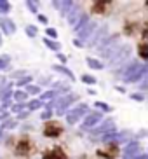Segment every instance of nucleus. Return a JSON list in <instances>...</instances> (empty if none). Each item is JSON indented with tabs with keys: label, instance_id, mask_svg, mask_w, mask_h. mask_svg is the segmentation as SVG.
<instances>
[{
	"label": "nucleus",
	"instance_id": "1",
	"mask_svg": "<svg viewBox=\"0 0 148 159\" xmlns=\"http://www.w3.org/2000/svg\"><path fill=\"white\" fill-rule=\"evenodd\" d=\"M145 75H146V65L141 63V61L134 60V61H131L129 66L124 70L122 79H124L125 82H139Z\"/></svg>",
	"mask_w": 148,
	"mask_h": 159
},
{
	"label": "nucleus",
	"instance_id": "2",
	"mask_svg": "<svg viewBox=\"0 0 148 159\" xmlns=\"http://www.w3.org/2000/svg\"><path fill=\"white\" fill-rule=\"evenodd\" d=\"M119 47H120V37H119V35H110V37H107L99 46H98V51H99V54H101L105 60H108L110 56H113V52H115Z\"/></svg>",
	"mask_w": 148,
	"mask_h": 159
},
{
	"label": "nucleus",
	"instance_id": "3",
	"mask_svg": "<svg viewBox=\"0 0 148 159\" xmlns=\"http://www.w3.org/2000/svg\"><path fill=\"white\" fill-rule=\"evenodd\" d=\"M131 52H133V47H131L129 44H124V46H120L115 52H113V56L108 58V66H111V68H113V66L124 65L125 61L129 60Z\"/></svg>",
	"mask_w": 148,
	"mask_h": 159
},
{
	"label": "nucleus",
	"instance_id": "4",
	"mask_svg": "<svg viewBox=\"0 0 148 159\" xmlns=\"http://www.w3.org/2000/svg\"><path fill=\"white\" fill-rule=\"evenodd\" d=\"M77 100H79V94H75V93H66L65 96H61V98H58L56 102H52L56 107H58V110H56V112H58V116H63V114L68 110L70 105H72L73 102H77Z\"/></svg>",
	"mask_w": 148,
	"mask_h": 159
},
{
	"label": "nucleus",
	"instance_id": "5",
	"mask_svg": "<svg viewBox=\"0 0 148 159\" xmlns=\"http://www.w3.org/2000/svg\"><path fill=\"white\" fill-rule=\"evenodd\" d=\"M89 112V107L85 105V103H80L79 107H75L73 110H70V112H66V122L68 124H77V122L82 119V117H85Z\"/></svg>",
	"mask_w": 148,
	"mask_h": 159
},
{
	"label": "nucleus",
	"instance_id": "6",
	"mask_svg": "<svg viewBox=\"0 0 148 159\" xmlns=\"http://www.w3.org/2000/svg\"><path fill=\"white\" fill-rule=\"evenodd\" d=\"M107 37H108V26L107 25H101V26H98V28L94 30V33L89 37L87 46L89 47H98Z\"/></svg>",
	"mask_w": 148,
	"mask_h": 159
},
{
	"label": "nucleus",
	"instance_id": "7",
	"mask_svg": "<svg viewBox=\"0 0 148 159\" xmlns=\"http://www.w3.org/2000/svg\"><path fill=\"white\" fill-rule=\"evenodd\" d=\"M103 121V114L99 112V110H94V112H87V116L84 117V122H82V129L84 131H89L93 129L96 124H99V122Z\"/></svg>",
	"mask_w": 148,
	"mask_h": 159
},
{
	"label": "nucleus",
	"instance_id": "8",
	"mask_svg": "<svg viewBox=\"0 0 148 159\" xmlns=\"http://www.w3.org/2000/svg\"><path fill=\"white\" fill-rule=\"evenodd\" d=\"M113 131H117L115 121L107 119V121H103L99 126H94L93 129H91V135H108V133H113Z\"/></svg>",
	"mask_w": 148,
	"mask_h": 159
},
{
	"label": "nucleus",
	"instance_id": "9",
	"mask_svg": "<svg viewBox=\"0 0 148 159\" xmlns=\"http://www.w3.org/2000/svg\"><path fill=\"white\" fill-rule=\"evenodd\" d=\"M96 28H98L96 21H89V23L85 25V26H82L79 32H75V33H77V39H79L80 42H87L89 37L94 33V30H96Z\"/></svg>",
	"mask_w": 148,
	"mask_h": 159
},
{
	"label": "nucleus",
	"instance_id": "10",
	"mask_svg": "<svg viewBox=\"0 0 148 159\" xmlns=\"http://www.w3.org/2000/svg\"><path fill=\"white\" fill-rule=\"evenodd\" d=\"M63 131L65 129H63V126H61L59 122L51 121L44 126V136H47V138H56V136H59Z\"/></svg>",
	"mask_w": 148,
	"mask_h": 159
},
{
	"label": "nucleus",
	"instance_id": "11",
	"mask_svg": "<svg viewBox=\"0 0 148 159\" xmlns=\"http://www.w3.org/2000/svg\"><path fill=\"white\" fill-rule=\"evenodd\" d=\"M139 154H141V145H139V142H129L124 147V150H122V157L124 159H133Z\"/></svg>",
	"mask_w": 148,
	"mask_h": 159
},
{
	"label": "nucleus",
	"instance_id": "12",
	"mask_svg": "<svg viewBox=\"0 0 148 159\" xmlns=\"http://www.w3.org/2000/svg\"><path fill=\"white\" fill-rule=\"evenodd\" d=\"M0 28H2V32L5 35H14L16 33V25L9 18H0Z\"/></svg>",
	"mask_w": 148,
	"mask_h": 159
},
{
	"label": "nucleus",
	"instance_id": "13",
	"mask_svg": "<svg viewBox=\"0 0 148 159\" xmlns=\"http://www.w3.org/2000/svg\"><path fill=\"white\" fill-rule=\"evenodd\" d=\"M30 152H32V143H30V140H26V138L19 140L18 145H16V154L18 156H30Z\"/></svg>",
	"mask_w": 148,
	"mask_h": 159
},
{
	"label": "nucleus",
	"instance_id": "14",
	"mask_svg": "<svg viewBox=\"0 0 148 159\" xmlns=\"http://www.w3.org/2000/svg\"><path fill=\"white\" fill-rule=\"evenodd\" d=\"M82 16V9H80L79 4L73 5V9L68 12V16H66V21H68V25H72V26H75V23L79 21V18Z\"/></svg>",
	"mask_w": 148,
	"mask_h": 159
},
{
	"label": "nucleus",
	"instance_id": "15",
	"mask_svg": "<svg viewBox=\"0 0 148 159\" xmlns=\"http://www.w3.org/2000/svg\"><path fill=\"white\" fill-rule=\"evenodd\" d=\"M44 159H68V157H66V152L61 147H54L52 150H47L44 154Z\"/></svg>",
	"mask_w": 148,
	"mask_h": 159
},
{
	"label": "nucleus",
	"instance_id": "16",
	"mask_svg": "<svg viewBox=\"0 0 148 159\" xmlns=\"http://www.w3.org/2000/svg\"><path fill=\"white\" fill-rule=\"evenodd\" d=\"M52 70H54V72H58V74H61V75H65V77H68L70 80H75L73 72L70 70V68H66V66H61V65H52Z\"/></svg>",
	"mask_w": 148,
	"mask_h": 159
},
{
	"label": "nucleus",
	"instance_id": "17",
	"mask_svg": "<svg viewBox=\"0 0 148 159\" xmlns=\"http://www.w3.org/2000/svg\"><path fill=\"white\" fill-rule=\"evenodd\" d=\"M75 4H77V2H73V0H65V2H61V7H59L61 16H63V18H66V16H68V12L73 9Z\"/></svg>",
	"mask_w": 148,
	"mask_h": 159
},
{
	"label": "nucleus",
	"instance_id": "18",
	"mask_svg": "<svg viewBox=\"0 0 148 159\" xmlns=\"http://www.w3.org/2000/svg\"><path fill=\"white\" fill-rule=\"evenodd\" d=\"M85 61H87V66L93 68V70H103V68H105V63L99 61V60H96V58H87Z\"/></svg>",
	"mask_w": 148,
	"mask_h": 159
},
{
	"label": "nucleus",
	"instance_id": "19",
	"mask_svg": "<svg viewBox=\"0 0 148 159\" xmlns=\"http://www.w3.org/2000/svg\"><path fill=\"white\" fill-rule=\"evenodd\" d=\"M108 4H110V2H94L93 4V12H96V14H103V12L107 11Z\"/></svg>",
	"mask_w": 148,
	"mask_h": 159
},
{
	"label": "nucleus",
	"instance_id": "20",
	"mask_svg": "<svg viewBox=\"0 0 148 159\" xmlns=\"http://www.w3.org/2000/svg\"><path fill=\"white\" fill-rule=\"evenodd\" d=\"M44 44H46L47 49H51V51H54V52H59V49H61V44H59V42H56V40L44 39Z\"/></svg>",
	"mask_w": 148,
	"mask_h": 159
},
{
	"label": "nucleus",
	"instance_id": "21",
	"mask_svg": "<svg viewBox=\"0 0 148 159\" xmlns=\"http://www.w3.org/2000/svg\"><path fill=\"white\" fill-rule=\"evenodd\" d=\"M89 21H91V19H89V16H87V14H84V12H82V16L79 18V21L75 23V32H79V30L82 28V26H85V25H87Z\"/></svg>",
	"mask_w": 148,
	"mask_h": 159
},
{
	"label": "nucleus",
	"instance_id": "22",
	"mask_svg": "<svg viewBox=\"0 0 148 159\" xmlns=\"http://www.w3.org/2000/svg\"><path fill=\"white\" fill-rule=\"evenodd\" d=\"M26 107H28V110L32 112V110H38V108H42L44 107V102H40V100H32V102H28L26 103Z\"/></svg>",
	"mask_w": 148,
	"mask_h": 159
},
{
	"label": "nucleus",
	"instance_id": "23",
	"mask_svg": "<svg viewBox=\"0 0 148 159\" xmlns=\"http://www.w3.org/2000/svg\"><path fill=\"white\" fill-rule=\"evenodd\" d=\"M12 96L16 100V103H26V100H28V94L24 91H16V93H12Z\"/></svg>",
	"mask_w": 148,
	"mask_h": 159
},
{
	"label": "nucleus",
	"instance_id": "24",
	"mask_svg": "<svg viewBox=\"0 0 148 159\" xmlns=\"http://www.w3.org/2000/svg\"><path fill=\"white\" fill-rule=\"evenodd\" d=\"M52 88H54L56 93H58V91H65V93H70V86L66 84V82H56V84H52Z\"/></svg>",
	"mask_w": 148,
	"mask_h": 159
},
{
	"label": "nucleus",
	"instance_id": "25",
	"mask_svg": "<svg viewBox=\"0 0 148 159\" xmlns=\"http://www.w3.org/2000/svg\"><path fill=\"white\" fill-rule=\"evenodd\" d=\"M11 65V56L9 54H2L0 56V70H5Z\"/></svg>",
	"mask_w": 148,
	"mask_h": 159
},
{
	"label": "nucleus",
	"instance_id": "26",
	"mask_svg": "<svg viewBox=\"0 0 148 159\" xmlns=\"http://www.w3.org/2000/svg\"><path fill=\"white\" fill-rule=\"evenodd\" d=\"M24 4H26V7H28V11H30V12L38 14V4H37V2H33V0H26Z\"/></svg>",
	"mask_w": 148,
	"mask_h": 159
},
{
	"label": "nucleus",
	"instance_id": "27",
	"mask_svg": "<svg viewBox=\"0 0 148 159\" xmlns=\"http://www.w3.org/2000/svg\"><path fill=\"white\" fill-rule=\"evenodd\" d=\"M24 32H26L28 37H37L38 35V28L35 26V25H28L26 28H24Z\"/></svg>",
	"mask_w": 148,
	"mask_h": 159
},
{
	"label": "nucleus",
	"instance_id": "28",
	"mask_svg": "<svg viewBox=\"0 0 148 159\" xmlns=\"http://www.w3.org/2000/svg\"><path fill=\"white\" fill-rule=\"evenodd\" d=\"M16 84H18L19 88H23V86L26 88L28 84H32V75H24V77H21V79H19L18 82H16Z\"/></svg>",
	"mask_w": 148,
	"mask_h": 159
},
{
	"label": "nucleus",
	"instance_id": "29",
	"mask_svg": "<svg viewBox=\"0 0 148 159\" xmlns=\"http://www.w3.org/2000/svg\"><path fill=\"white\" fill-rule=\"evenodd\" d=\"M24 93L26 94H38L40 93V88H38V86H33V84H28L26 88H24Z\"/></svg>",
	"mask_w": 148,
	"mask_h": 159
},
{
	"label": "nucleus",
	"instance_id": "30",
	"mask_svg": "<svg viewBox=\"0 0 148 159\" xmlns=\"http://www.w3.org/2000/svg\"><path fill=\"white\" fill-rule=\"evenodd\" d=\"M56 94H58V93H56L54 89H51V91H46V93L40 94V102H44V100H51V102H52V98H54Z\"/></svg>",
	"mask_w": 148,
	"mask_h": 159
},
{
	"label": "nucleus",
	"instance_id": "31",
	"mask_svg": "<svg viewBox=\"0 0 148 159\" xmlns=\"http://www.w3.org/2000/svg\"><path fill=\"white\" fill-rule=\"evenodd\" d=\"M80 79H82V82H85V84H89V86H94V84H96V77H93V75L84 74Z\"/></svg>",
	"mask_w": 148,
	"mask_h": 159
},
{
	"label": "nucleus",
	"instance_id": "32",
	"mask_svg": "<svg viewBox=\"0 0 148 159\" xmlns=\"http://www.w3.org/2000/svg\"><path fill=\"white\" fill-rule=\"evenodd\" d=\"M11 11V4L7 2V0H0V12L2 14H7Z\"/></svg>",
	"mask_w": 148,
	"mask_h": 159
},
{
	"label": "nucleus",
	"instance_id": "33",
	"mask_svg": "<svg viewBox=\"0 0 148 159\" xmlns=\"http://www.w3.org/2000/svg\"><path fill=\"white\" fill-rule=\"evenodd\" d=\"M46 33H47L46 39H49V40H56V37H58V32H56V28H51V26L46 30Z\"/></svg>",
	"mask_w": 148,
	"mask_h": 159
},
{
	"label": "nucleus",
	"instance_id": "34",
	"mask_svg": "<svg viewBox=\"0 0 148 159\" xmlns=\"http://www.w3.org/2000/svg\"><path fill=\"white\" fill-rule=\"evenodd\" d=\"M139 58L141 60H148V51H146V44L139 46Z\"/></svg>",
	"mask_w": 148,
	"mask_h": 159
},
{
	"label": "nucleus",
	"instance_id": "35",
	"mask_svg": "<svg viewBox=\"0 0 148 159\" xmlns=\"http://www.w3.org/2000/svg\"><path fill=\"white\" fill-rule=\"evenodd\" d=\"M23 108H26V103H18V105H12V107H11V112L21 114L23 112Z\"/></svg>",
	"mask_w": 148,
	"mask_h": 159
},
{
	"label": "nucleus",
	"instance_id": "36",
	"mask_svg": "<svg viewBox=\"0 0 148 159\" xmlns=\"http://www.w3.org/2000/svg\"><path fill=\"white\" fill-rule=\"evenodd\" d=\"M94 105H96L98 108H101L103 112H111V107H110V105H107V103H103V102H96Z\"/></svg>",
	"mask_w": 148,
	"mask_h": 159
},
{
	"label": "nucleus",
	"instance_id": "37",
	"mask_svg": "<svg viewBox=\"0 0 148 159\" xmlns=\"http://www.w3.org/2000/svg\"><path fill=\"white\" fill-rule=\"evenodd\" d=\"M11 89H12V82H7V84H2V86H0V96H2L4 93H7V91H11Z\"/></svg>",
	"mask_w": 148,
	"mask_h": 159
},
{
	"label": "nucleus",
	"instance_id": "38",
	"mask_svg": "<svg viewBox=\"0 0 148 159\" xmlns=\"http://www.w3.org/2000/svg\"><path fill=\"white\" fill-rule=\"evenodd\" d=\"M131 100H134V102H145V94L143 93H133L131 94Z\"/></svg>",
	"mask_w": 148,
	"mask_h": 159
},
{
	"label": "nucleus",
	"instance_id": "39",
	"mask_svg": "<svg viewBox=\"0 0 148 159\" xmlns=\"http://www.w3.org/2000/svg\"><path fill=\"white\" fill-rule=\"evenodd\" d=\"M51 117H52V110H46V112L40 116V119H44V121H49Z\"/></svg>",
	"mask_w": 148,
	"mask_h": 159
},
{
	"label": "nucleus",
	"instance_id": "40",
	"mask_svg": "<svg viewBox=\"0 0 148 159\" xmlns=\"http://www.w3.org/2000/svg\"><path fill=\"white\" fill-rule=\"evenodd\" d=\"M37 19H38V23H42V25H47V16H44V14H37Z\"/></svg>",
	"mask_w": 148,
	"mask_h": 159
},
{
	"label": "nucleus",
	"instance_id": "41",
	"mask_svg": "<svg viewBox=\"0 0 148 159\" xmlns=\"http://www.w3.org/2000/svg\"><path fill=\"white\" fill-rule=\"evenodd\" d=\"M16 126V121H5L4 128H9V129H12V128Z\"/></svg>",
	"mask_w": 148,
	"mask_h": 159
},
{
	"label": "nucleus",
	"instance_id": "42",
	"mask_svg": "<svg viewBox=\"0 0 148 159\" xmlns=\"http://www.w3.org/2000/svg\"><path fill=\"white\" fill-rule=\"evenodd\" d=\"M73 46L79 47V49H82V47H84V42H80L79 39H73Z\"/></svg>",
	"mask_w": 148,
	"mask_h": 159
},
{
	"label": "nucleus",
	"instance_id": "43",
	"mask_svg": "<svg viewBox=\"0 0 148 159\" xmlns=\"http://www.w3.org/2000/svg\"><path fill=\"white\" fill-rule=\"evenodd\" d=\"M28 114H30V110H24V112H21V114L18 116V119H26V117H28Z\"/></svg>",
	"mask_w": 148,
	"mask_h": 159
},
{
	"label": "nucleus",
	"instance_id": "44",
	"mask_svg": "<svg viewBox=\"0 0 148 159\" xmlns=\"http://www.w3.org/2000/svg\"><path fill=\"white\" fill-rule=\"evenodd\" d=\"M58 60H59L61 63H66V56L65 54H61V52H58Z\"/></svg>",
	"mask_w": 148,
	"mask_h": 159
},
{
	"label": "nucleus",
	"instance_id": "45",
	"mask_svg": "<svg viewBox=\"0 0 148 159\" xmlns=\"http://www.w3.org/2000/svg\"><path fill=\"white\" fill-rule=\"evenodd\" d=\"M133 159H148V156L146 154H139V156H136V157H133Z\"/></svg>",
	"mask_w": 148,
	"mask_h": 159
},
{
	"label": "nucleus",
	"instance_id": "46",
	"mask_svg": "<svg viewBox=\"0 0 148 159\" xmlns=\"http://www.w3.org/2000/svg\"><path fill=\"white\" fill-rule=\"evenodd\" d=\"M52 7H54V9H59V7H61V2H52Z\"/></svg>",
	"mask_w": 148,
	"mask_h": 159
},
{
	"label": "nucleus",
	"instance_id": "47",
	"mask_svg": "<svg viewBox=\"0 0 148 159\" xmlns=\"http://www.w3.org/2000/svg\"><path fill=\"white\" fill-rule=\"evenodd\" d=\"M0 46H2V33H0Z\"/></svg>",
	"mask_w": 148,
	"mask_h": 159
}]
</instances>
